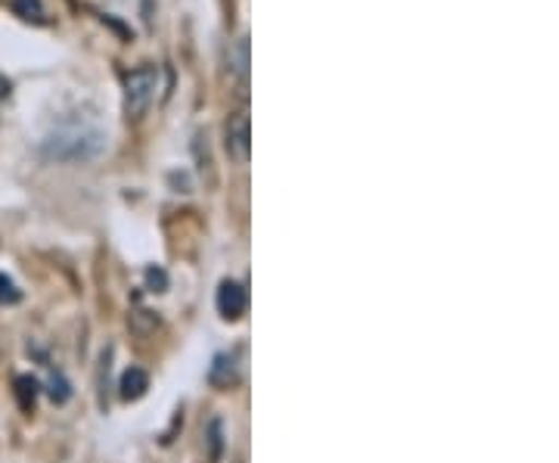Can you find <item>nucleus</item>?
I'll return each instance as SVG.
<instances>
[{"instance_id": "1a4fd4ad", "label": "nucleus", "mask_w": 559, "mask_h": 463, "mask_svg": "<svg viewBox=\"0 0 559 463\" xmlns=\"http://www.w3.org/2000/svg\"><path fill=\"white\" fill-rule=\"evenodd\" d=\"M146 281H150V286H153V293H162V289H165V271H159V268H150V271H146Z\"/></svg>"}, {"instance_id": "7ed1b4c3", "label": "nucleus", "mask_w": 559, "mask_h": 463, "mask_svg": "<svg viewBox=\"0 0 559 463\" xmlns=\"http://www.w3.org/2000/svg\"><path fill=\"white\" fill-rule=\"evenodd\" d=\"M224 146H227V156L237 165L249 162V153H252V121H249L246 109L234 112L227 119V124H224Z\"/></svg>"}, {"instance_id": "6e6552de", "label": "nucleus", "mask_w": 559, "mask_h": 463, "mask_svg": "<svg viewBox=\"0 0 559 463\" xmlns=\"http://www.w3.org/2000/svg\"><path fill=\"white\" fill-rule=\"evenodd\" d=\"M10 7H13V10L20 13L22 20L44 22V16H47V13H44V7H40V0H13Z\"/></svg>"}, {"instance_id": "20e7f679", "label": "nucleus", "mask_w": 559, "mask_h": 463, "mask_svg": "<svg viewBox=\"0 0 559 463\" xmlns=\"http://www.w3.org/2000/svg\"><path fill=\"white\" fill-rule=\"evenodd\" d=\"M249 308V293L237 281H224L218 289V311L224 321H240Z\"/></svg>"}, {"instance_id": "f257e3e1", "label": "nucleus", "mask_w": 559, "mask_h": 463, "mask_svg": "<svg viewBox=\"0 0 559 463\" xmlns=\"http://www.w3.org/2000/svg\"><path fill=\"white\" fill-rule=\"evenodd\" d=\"M44 156L57 162H91L100 156L106 150V134L100 128H91V124H79V121H69L60 124L57 131H50L44 143H40Z\"/></svg>"}, {"instance_id": "0eeeda50", "label": "nucleus", "mask_w": 559, "mask_h": 463, "mask_svg": "<svg viewBox=\"0 0 559 463\" xmlns=\"http://www.w3.org/2000/svg\"><path fill=\"white\" fill-rule=\"evenodd\" d=\"M227 62L240 79H246V72H249V38H237V44L227 50Z\"/></svg>"}, {"instance_id": "f03ea898", "label": "nucleus", "mask_w": 559, "mask_h": 463, "mask_svg": "<svg viewBox=\"0 0 559 463\" xmlns=\"http://www.w3.org/2000/svg\"><path fill=\"white\" fill-rule=\"evenodd\" d=\"M156 87H159V69L156 66H140L134 72L124 75V112L131 119H140L150 103L156 100Z\"/></svg>"}, {"instance_id": "39448f33", "label": "nucleus", "mask_w": 559, "mask_h": 463, "mask_svg": "<svg viewBox=\"0 0 559 463\" xmlns=\"http://www.w3.org/2000/svg\"><path fill=\"white\" fill-rule=\"evenodd\" d=\"M150 389V377L140 370V367H131V370H124V377H121V399L124 402H134L140 399L143 392Z\"/></svg>"}, {"instance_id": "423d86ee", "label": "nucleus", "mask_w": 559, "mask_h": 463, "mask_svg": "<svg viewBox=\"0 0 559 463\" xmlns=\"http://www.w3.org/2000/svg\"><path fill=\"white\" fill-rule=\"evenodd\" d=\"M209 380L215 385H230L237 383V367H234V358H227V355H218L215 358V367H212V373H209Z\"/></svg>"}]
</instances>
